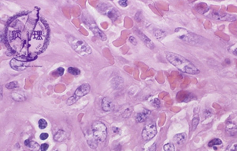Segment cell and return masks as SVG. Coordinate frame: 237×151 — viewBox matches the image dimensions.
<instances>
[{
    "instance_id": "6da1fadb",
    "label": "cell",
    "mask_w": 237,
    "mask_h": 151,
    "mask_svg": "<svg viewBox=\"0 0 237 151\" xmlns=\"http://www.w3.org/2000/svg\"><path fill=\"white\" fill-rule=\"evenodd\" d=\"M165 54L167 61L181 72L190 75H197L200 73L197 68L184 56L170 52H167Z\"/></svg>"
},
{
    "instance_id": "7a4b0ae2",
    "label": "cell",
    "mask_w": 237,
    "mask_h": 151,
    "mask_svg": "<svg viewBox=\"0 0 237 151\" xmlns=\"http://www.w3.org/2000/svg\"><path fill=\"white\" fill-rule=\"evenodd\" d=\"M68 42L74 51L82 56L89 55L92 53V49L86 42L79 38L70 37Z\"/></svg>"
},
{
    "instance_id": "3957f363",
    "label": "cell",
    "mask_w": 237,
    "mask_h": 151,
    "mask_svg": "<svg viewBox=\"0 0 237 151\" xmlns=\"http://www.w3.org/2000/svg\"><path fill=\"white\" fill-rule=\"evenodd\" d=\"M174 31L180 39L186 43L197 44L199 43L204 38L190 32L185 28H176Z\"/></svg>"
},
{
    "instance_id": "277c9868",
    "label": "cell",
    "mask_w": 237,
    "mask_h": 151,
    "mask_svg": "<svg viewBox=\"0 0 237 151\" xmlns=\"http://www.w3.org/2000/svg\"><path fill=\"white\" fill-rule=\"evenodd\" d=\"M93 135L94 138L100 142H103L107 136V127L102 122L97 121L92 126Z\"/></svg>"
},
{
    "instance_id": "5b68a950",
    "label": "cell",
    "mask_w": 237,
    "mask_h": 151,
    "mask_svg": "<svg viewBox=\"0 0 237 151\" xmlns=\"http://www.w3.org/2000/svg\"><path fill=\"white\" fill-rule=\"evenodd\" d=\"M91 89L90 85L85 83L80 85L75 90L74 95L69 98L66 101V104L71 105L78 101L83 96L88 94Z\"/></svg>"
},
{
    "instance_id": "8992f818",
    "label": "cell",
    "mask_w": 237,
    "mask_h": 151,
    "mask_svg": "<svg viewBox=\"0 0 237 151\" xmlns=\"http://www.w3.org/2000/svg\"><path fill=\"white\" fill-rule=\"evenodd\" d=\"M157 132L156 124L154 121H150L145 125L142 132V137L144 140H150L156 135Z\"/></svg>"
},
{
    "instance_id": "52a82bcc",
    "label": "cell",
    "mask_w": 237,
    "mask_h": 151,
    "mask_svg": "<svg viewBox=\"0 0 237 151\" xmlns=\"http://www.w3.org/2000/svg\"><path fill=\"white\" fill-rule=\"evenodd\" d=\"M88 24H89V28L96 37L102 41H105L107 39L106 35L97 27L95 22L90 21Z\"/></svg>"
},
{
    "instance_id": "ba28073f",
    "label": "cell",
    "mask_w": 237,
    "mask_h": 151,
    "mask_svg": "<svg viewBox=\"0 0 237 151\" xmlns=\"http://www.w3.org/2000/svg\"><path fill=\"white\" fill-rule=\"evenodd\" d=\"M134 32L139 37L140 39L144 42V43L146 44V45L147 46V47H149V48L151 49L154 48V47H155L154 44L147 36L144 34V33H143L138 29H135Z\"/></svg>"
},
{
    "instance_id": "9c48e42d",
    "label": "cell",
    "mask_w": 237,
    "mask_h": 151,
    "mask_svg": "<svg viewBox=\"0 0 237 151\" xmlns=\"http://www.w3.org/2000/svg\"><path fill=\"white\" fill-rule=\"evenodd\" d=\"M10 65L14 70L17 71H23L27 67L26 64L14 59H12L10 62Z\"/></svg>"
},
{
    "instance_id": "30bf717a",
    "label": "cell",
    "mask_w": 237,
    "mask_h": 151,
    "mask_svg": "<svg viewBox=\"0 0 237 151\" xmlns=\"http://www.w3.org/2000/svg\"><path fill=\"white\" fill-rule=\"evenodd\" d=\"M101 105L102 109L105 112L112 111L114 106L112 100L108 97H105L102 99Z\"/></svg>"
},
{
    "instance_id": "8fae6325",
    "label": "cell",
    "mask_w": 237,
    "mask_h": 151,
    "mask_svg": "<svg viewBox=\"0 0 237 151\" xmlns=\"http://www.w3.org/2000/svg\"><path fill=\"white\" fill-rule=\"evenodd\" d=\"M151 111L148 110H144L142 112H139L136 117V121L138 123H142L146 121L150 115Z\"/></svg>"
},
{
    "instance_id": "7c38bea8",
    "label": "cell",
    "mask_w": 237,
    "mask_h": 151,
    "mask_svg": "<svg viewBox=\"0 0 237 151\" xmlns=\"http://www.w3.org/2000/svg\"><path fill=\"white\" fill-rule=\"evenodd\" d=\"M186 139L187 135L185 133L177 134L173 138L174 143L179 145H182L184 144Z\"/></svg>"
},
{
    "instance_id": "4fadbf2b",
    "label": "cell",
    "mask_w": 237,
    "mask_h": 151,
    "mask_svg": "<svg viewBox=\"0 0 237 151\" xmlns=\"http://www.w3.org/2000/svg\"><path fill=\"white\" fill-rule=\"evenodd\" d=\"M67 137V134L65 131L62 130H59L54 135V140L57 142H61L65 140Z\"/></svg>"
},
{
    "instance_id": "5bb4252c",
    "label": "cell",
    "mask_w": 237,
    "mask_h": 151,
    "mask_svg": "<svg viewBox=\"0 0 237 151\" xmlns=\"http://www.w3.org/2000/svg\"><path fill=\"white\" fill-rule=\"evenodd\" d=\"M119 13L116 9H112L109 10L107 12V16L112 20H115L119 16Z\"/></svg>"
},
{
    "instance_id": "9a60e30c",
    "label": "cell",
    "mask_w": 237,
    "mask_h": 151,
    "mask_svg": "<svg viewBox=\"0 0 237 151\" xmlns=\"http://www.w3.org/2000/svg\"><path fill=\"white\" fill-rule=\"evenodd\" d=\"M87 143L89 146L92 149H95L97 147L98 145V141L96 140L93 135L92 137H89L87 139Z\"/></svg>"
},
{
    "instance_id": "2e32d148",
    "label": "cell",
    "mask_w": 237,
    "mask_h": 151,
    "mask_svg": "<svg viewBox=\"0 0 237 151\" xmlns=\"http://www.w3.org/2000/svg\"><path fill=\"white\" fill-rule=\"evenodd\" d=\"M28 148L31 151H38L40 150L41 146L38 143L34 141L30 142V145L28 146Z\"/></svg>"
},
{
    "instance_id": "e0dca14e",
    "label": "cell",
    "mask_w": 237,
    "mask_h": 151,
    "mask_svg": "<svg viewBox=\"0 0 237 151\" xmlns=\"http://www.w3.org/2000/svg\"><path fill=\"white\" fill-rule=\"evenodd\" d=\"M222 143V141L219 138H214L213 140H211L208 143V146L209 147H213L215 145H221Z\"/></svg>"
},
{
    "instance_id": "ac0fdd59",
    "label": "cell",
    "mask_w": 237,
    "mask_h": 151,
    "mask_svg": "<svg viewBox=\"0 0 237 151\" xmlns=\"http://www.w3.org/2000/svg\"><path fill=\"white\" fill-rule=\"evenodd\" d=\"M68 72H69L70 74L74 76L78 75L81 73V71L79 69L77 68L72 67H70L68 68Z\"/></svg>"
},
{
    "instance_id": "d6986e66",
    "label": "cell",
    "mask_w": 237,
    "mask_h": 151,
    "mask_svg": "<svg viewBox=\"0 0 237 151\" xmlns=\"http://www.w3.org/2000/svg\"><path fill=\"white\" fill-rule=\"evenodd\" d=\"M48 123L47 121L44 119H41L38 121V127L41 129H45L47 128Z\"/></svg>"
},
{
    "instance_id": "ffe728a7",
    "label": "cell",
    "mask_w": 237,
    "mask_h": 151,
    "mask_svg": "<svg viewBox=\"0 0 237 151\" xmlns=\"http://www.w3.org/2000/svg\"><path fill=\"white\" fill-rule=\"evenodd\" d=\"M164 150L165 151H174L175 147L172 143H167L164 146Z\"/></svg>"
},
{
    "instance_id": "44dd1931",
    "label": "cell",
    "mask_w": 237,
    "mask_h": 151,
    "mask_svg": "<svg viewBox=\"0 0 237 151\" xmlns=\"http://www.w3.org/2000/svg\"><path fill=\"white\" fill-rule=\"evenodd\" d=\"M6 87L8 89H12L18 87L19 85L18 82L16 81H12L6 85Z\"/></svg>"
},
{
    "instance_id": "7402d4cb",
    "label": "cell",
    "mask_w": 237,
    "mask_h": 151,
    "mask_svg": "<svg viewBox=\"0 0 237 151\" xmlns=\"http://www.w3.org/2000/svg\"><path fill=\"white\" fill-rule=\"evenodd\" d=\"M65 72V69L62 67H59L57 68V70L55 71V72L53 73L54 74L57 76L58 77H60L63 76Z\"/></svg>"
},
{
    "instance_id": "603a6c76",
    "label": "cell",
    "mask_w": 237,
    "mask_h": 151,
    "mask_svg": "<svg viewBox=\"0 0 237 151\" xmlns=\"http://www.w3.org/2000/svg\"><path fill=\"white\" fill-rule=\"evenodd\" d=\"M114 82H115V83H116L115 85L116 88L119 87L120 85L123 83L122 79V78H120V77H119L116 78L115 79V81Z\"/></svg>"
},
{
    "instance_id": "cb8c5ba5",
    "label": "cell",
    "mask_w": 237,
    "mask_h": 151,
    "mask_svg": "<svg viewBox=\"0 0 237 151\" xmlns=\"http://www.w3.org/2000/svg\"><path fill=\"white\" fill-rule=\"evenodd\" d=\"M199 122V119L197 117H195L193 119L192 121V125H193V129H195L198 125Z\"/></svg>"
},
{
    "instance_id": "d4e9b609",
    "label": "cell",
    "mask_w": 237,
    "mask_h": 151,
    "mask_svg": "<svg viewBox=\"0 0 237 151\" xmlns=\"http://www.w3.org/2000/svg\"><path fill=\"white\" fill-rule=\"evenodd\" d=\"M157 144L154 143L151 146H149L147 148L145 149L143 151H156Z\"/></svg>"
},
{
    "instance_id": "484cf974",
    "label": "cell",
    "mask_w": 237,
    "mask_h": 151,
    "mask_svg": "<svg viewBox=\"0 0 237 151\" xmlns=\"http://www.w3.org/2000/svg\"><path fill=\"white\" fill-rule=\"evenodd\" d=\"M49 148V145L46 143L42 144L41 146V151H47Z\"/></svg>"
},
{
    "instance_id": "4316f807",
    "label": "cell",
    "mask_w": 237,
    "mask_h": 151,
    "mask_svg": "<svg viewBox=\"0 0 237 151\" xmlns=\"http://www.w3.org/2000/svg\"><path fill=\"white\" fill-rule=\"evenodd\" d=\"M129 41L130 42V43L133 44V45H137V44L138 43L136 38L135 37H133V36H131V37L129 38Z\"/></svg>"
},
{
    "instance_id": "83f0119b",
    "label": "cell",
    "mask_w": 237,
    "mask_h": 151,
    "mask_svg": "<svg viewBox=\"0 0 237 151\" xmlns=\"http://www.w3.org/2000/svg\"><path fill=\"white\" fill-rule=\"evenodd\" d=\"M48 134L47 133H42L40 135V138L41 140H45L47 139L48 138Z\"/></svg>"
},
{
    "instance_id": "f1b7e54d",
    "label": "cell",
    "mask_w": 237,
    "mask_h": 151,
    "mask_svg": "<svg viewBox=\"0 0 237 151\" xmlns=\"http://www.w3.org/2000/svg\"><path fill=\"white\" fill-rule=\"evenodd\" d=\"M153 105L155 107L157 108H159L160 105V102L159 100L157 98H155L153 101Z\"/></svg>"
},
{
    "instance_id": "f546056e",
    "label": "cell",
    "mask_w": 237,
    "mask_h": 151,
    "mask_svg": "<svg viewBox=\"0 0 237 151\" xmlns=\"http://www.w3.org/2000/svg\"><path fill=\"white\" fill-rule=\"evenodd\" d=\"M119 4L120 6L122 7H126L128 6V1H120Z\"/></svg>"
},
{
    "instance_id": "4dcf8cb0",
    "label": "cell",
    "mask_w": 237,
    "mask_h": 151,
    "mask_svg": "<svg viewBox=\"0 0 237 151\" xmlns=\"http://www.w3.org/2000/svg\"><path fill=\"white\" fill-rule=\"evenodd\" d=\"M130 113H131V112H130V111L129 110H126L124 112H123L122 116H123L124 118H128L129 116H130Z\"/></svg>"
},
{
    "instance_id": "1f68e13d",
    "label": "cell",
    "mask_w": 237,
    "mask_h": 151,
    "mask_svg": "<svg viewBox=\"0 0 237 151\" xmlns=\"http://www.w3.org/2000/svg\"><path fill=\"white\" fill-rule=\"evenodd\" d=\"M112 131L113 132L116 134H119L120 132V129L117 127H113L112 128Z\"/></svg>"
},
{
    "instance_id": "d6a6232c",
    "label": "cell",
    "mask_w": 237,
    "mask_h": 151,
    "mask_svg": "<svg viewBox=\"0 0 237 151\" xmlns=\"http://www.w3.org/2000/svg\"><path fill=\"white\" fill-rule=\"evenodd\" d=\"M30 141L29 139H27L24 141V145H26L27 147H28V145H30Z\"/></svg>"
},
{
    "instance_id": "836d02e7",
    "label": "cell",
    "mask_w": 237,
    "mask_h": 151,
    "mask_svg": "<svg viewBox=\"0 0 237 151\" xmlns=\"http://www.w3.org/2000/svg\"><path fill=\"white\" fill-rule=\"evenodd\" d=\"M231 151H237V145H235L232 146V147L231 149Z\"/></svg>"
},
{
    "instance_id": "e575fe53",
    "label": "cell",
    "mask_w": 237,
    "mask_h": 151,
    "mask_svg": "<svg viewBox=\"0 0 237 151\" xmlns=\"http://www.w3.org/2000/svg\"><path fill=\"white\" fill-rule=\"evenodd\" d=\"M233 54H234L235 55H237V48H236V49L234 51Z\"/></svg>"
}]
</instances>
